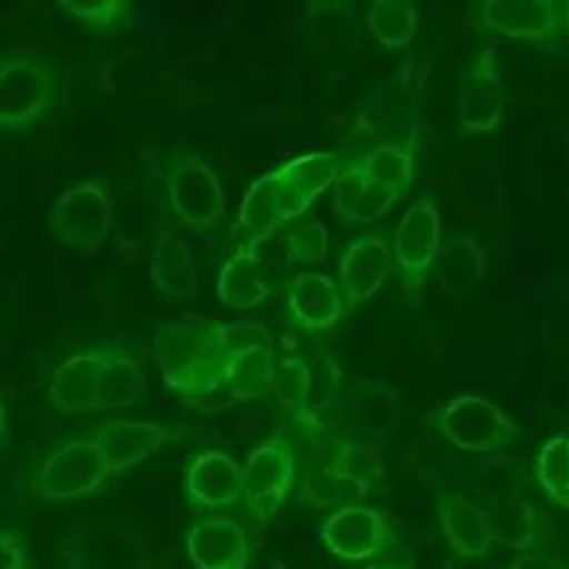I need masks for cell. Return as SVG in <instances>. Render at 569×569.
<instances>
[{"instance_id": "6da1fadb", "label": "cell", "mask_w": 569, "mask_h": 569, "mask_svg": "<svg viewBox=\"0 0 569 569\" xmlns=\"http://www.w3.org/2000/svg\"><path fill=\"white\" fill-rule=\"evenodd\" d=\"M151 358L164 385L180 396L202 398L222 389L227 349L222 322L184 318L153 331Z\"/></svg>"}, {"instance_id": "7a4b0ae2", "label": "cell", "mask_w": 569, "mask_h": 569, "mask_svg": "<svg viewBox=\"0 0 569 569\" xmlns=\"http://www.w3.org/2000/svg\"><path fill=\"white\" fill-rule=\"evenodd\" d=\"M320 453L309 462L298 487V502L311 509H342L362 505L373 487L376 451L316 436Z\"/></svg>"}, {"instance_id": "3957f363", "label": "cell", "mask_w": 569, "mask_h": 569, "mask_svg": "<svg viewBox=\"0 0 569 569\" xmlns=\"http://www.w3.org/2000/svg\"><path fill=\"white\" fill-rule=\"evenodd\" d=\"M400 418L402 400L389 385L356 376L340 385L322 433L376 451L396 431Z\"/></svg>"}, {"instance_id": "277c9868", "label": "cell", "mask_w": 569, "mask_h": 569, "mask_svg": "<svg viewBox=\"0 0 569 569\" xmlns=\"http://www.w3.org/2000/svg\"><path fill=\"white\" fill-rule=\"evenodd\" d=\"M62 96L56 62L36 53L0 58V136H16L38 124Z\"/></svg>"}, {"instance_id": "5b68a950", "label": "cell", "mask_w": 569, "mask_h": 569, "mask_svg": "<svg viewBox=\"0 0 569 569\" xmlns=\"http://www.w3.org/2000/svg\"><path fill=\"white\" fill-rule=\"evenodd\" d=\"M160 187L173 218L196 233L213 231L224 218L227 196L216 171L189 149L171 151L162 169Z\"/></svg>"}, {"instance_id": "8992f818", "label": "cell", "mask_w": 569, "mask_h": 569, "mask_svg": "<svg viewBox=\"0 0 569 569\" xmlns=\"http://www.w3.org/2000/svg\"><path fill=\"white\" fill-rule=\"evenodd\" d=\"M433 431L460 451L493 453L509 447L520 427L491 400L465 393L433 413Z\"/></svg>"}, {"instance_id": "52a82bcc", "label": "cell", "mask_w": 569, "mask_h": 569, "mask_svg": "<svg viewBox=\"0 0 569 569\" xmlns=\"http://www.w3.org/2000/svg\"><path fill=\"white\" fill-rule=\"evenodd\" d=\"M227 365L222 389L236 400H258L271 393L276 356L269 329L256 320L222 322Z\"/></svg>"}, {"instance_id": "ba28073f", "label": "cell", "mask_w": 569, "mask_h": 569, "mask_svg": "<svg viewBox=\"0 0 569 569\" xmlns=\"http://www.w3.org/2000/svg\"><path fill=\"white\" fill-rule=\"evenodd\" d=\"M111 476L93 438H69L40 465L33 489L42 500L69 502L96 493Z\"/></svg>"}, {"instance_id": "9c48e42d", "label": "cell", "mask_w": 569, "mask_h": 569, "mask_svg": "<svg viewBox=\"0 0 569 569\" xmlns=\"http://www.w3.org/2000/svg\"><path fill=\"white\" fill-rule=\"evenodd\" d=\"M296 476V451L282 438H269L249 453L240 467L242 502L256 525H267L276 518Z\"/></svg>"}, {"instance_id": "30bf717a", "label": "cell", "mask_w": 569, "mask_h": 569, "mask_svg": "<svg viewBox=\"0 0 569 569\" xmlns=\"http://www.w3.org/2000/svg\"><path fill=\"white\" fill-rule=\"evenodd\" d=\"M49 224L62 244L80 253H96L113 224V204L107 189L96 180L67 187L51 204Z\"/></svg>"}, {"instance_id": "8fae6325", "label": "cell", "mask_w": 569, "mask_h": 569, "mask_svg": "<svg viewBox=\"0 0 569 569\" xmlns=\"http://www.w3.org/2000/svg\"><path fill=\"white\" fill-rule=\"evenodd\" d=\"M440 211L429 196H418L409 202L393 233V264L398 282L405 289L418 291L425 284L440 249Z\"/></svg>"}, {"instance_id": "7c38bea8", "label": "cell", "mask_w": 569, "mask_h": 569, "mask_svg": "<svg viewBox=\"0 0 569 569\" xmlns=\"http://www.w3.org/2000/svg\"><path fill=\"white\" fill-rule=\"evenodd\" d=\"M325 547L342 560L362 562L382 556L391 545V527L382 511L353 505L331 511L318 527Z\"/></svg>"}, {"instance_id": "4fadbf2b", "label": "cell", "mask_w": 569, "mask_h": 569, "mask_svg": "<svg viewBox=\"0 0 569 569\" xmlns=\"http://www.w3.org/2000/svg\"><path fill=\"white\" fill-rule=\"evenodd\" d=\"M187 431L189 427L176 422L104 420L91 438L100 447L111 476H116L138 467L162 447L180 440Z\"/></svg>"}, {"instance_id": "5bb4252c", "label": "cell", "mask_w": 569, "mask_h": 569, "mask_svg": "<svg viewBox=\"0 0 569 569\" xmlns=\"http://www.w3.org/2000/svg\"><path fill=\"white\" fill-rule=\"evenodd\" d=\"M62 547L64 569H151L147 545L124 529H84Z\"/></svg>"}, {"instance_id": "9a60e30c", "label": "cell", "mask_w": 569, "mask_h": 569, "mask_svg": "<svg viewBox=\"0 0 569 569\" xmlns=\"http://www.w3.org/2000/svg\"><path fill=\"white\" fill-rule=\"evenodd\" d=\"M104 347H89L67 356L51 373L49 402L58 413L80 416L100 411Z\"/></svg>"}, {"instance_id": "2e32d148", "label": "cell", "mask_w": 569, "mask_h": 569, "mask_svg": "<svg viewBox=\"0 0 569 569\" xmlns=\"http://www.w3.org/2000/svg\"><path fill=\"white\" fill-rule=\"evenodd\" d=\"M505 107V87L493 49H482L469 64L460 87L458 122L471 133L493 131Z\"/></svg>"}, {"instance_id": "e0dca14e", "label": "cell", "mask_w": 569, "mask_h": 569, "mask_svg": "<svg viewBox=\"0 0 569 569\" xmlns=\"http://www.w3.org/2000/svg\"><path fill=\"white\" fill-rule=\"evenodd\" d=\"M307 209L309 202L300 198L276 169L260 176L247 189L240 202L238 222L249 238H264L273 236L282 224L300 218Z\"/></svg>"}, {"instance_id": "ac0fdd59", "label": "cell", "mask_w": 569, "mask_h": 569, "mask_svg": "<svg viewBox=\"0 0 569 569\" xmlns=\"http://www.w3.org/2000/svg\"><path fill=\"white\" fill-rule=\"evenodd\" d=\"M182 491L196 511L229 509L242 500L240 465L224 451H202L191 458L182 478Z\"/></svg>"}, {"instance_id": "d6986e66", "label": "cell", "mask_w": 569, "mask_h": 569, "mask_svg": "<svg viewBox=\"0 0 569 569\" xmlns=\"http://www.w3.org/2000/svg\"><path fill=\"white\" fill-rule=\"evenodd\" d=\"M393 269V253L382 236L356 238L345 249L338 267V289L345 307H358L373 298Z\"/></svg>"}, {"instance_id": "ffe728a7", "label": "cell", "mask_w": 569, "mask_h": 569, "mask_svg": "<svg viewBox=\"0 0 569 569\" xmlns=\"http://www.w3.org/2000/svg\"><path fill=\"white\" fill-rule=\"evenodd\" d=\"M184 547L196 569H247L251 562L247 529L229 516H211L191 525Z\"/></svg>"}, {"instance_id": "44dd1931", "label": "cell", "mask_w": 569, "mask_h": 569, "mask_svg": "<svg viewBox=\"0 0 569 569\" xmlns=\"http://www.w3.org/2000/svg\"><path fill=\"white\" fill-rule=\"evenodd\" d=\"M436 507L442 536L453 553L462 558H482L491 551L493 531L482 505L460 491H442Z\"/></svg>"}, {"instance_id": "7402d4cb", "label": "cell", "mask_w": 569, "mask_h": 569, "mask_svg": "<svg viewBox=\"0 0 569 569\" xmlns=\"http://www.w3.org/2000/svg\"><path fill=\"white\" fill-rule=\"evenodd\" d=\"M565 18V4L551 0H489L480 9V24L487 31L538 40L551 36Z\"/></svg>"}, {"instance_id": "603a6c76", "label": "cell", "mask_w": 569, "mask_h": 569, "mask_svg": "<svg viewBox=\"0 0 569 569\" xmlns=\"http://www.w3.org/2000/svg\"><path fill=\"white\" fill-rule=\"evenodd\" d=\"M149 278L169 302L193 298L198 291L196 256L171 227H158L156 231L149 260Z\"/></svg>"}, {"instance_id": "cb8c5ba5", "label": "cell", "mask_w": 569, "mask_h": 569, "mask_svg": "<svg viewBox=\"0 0 569 569\" xmlns=\"http://www.w3.org/2000/svg\"><path fill=\"white\" fill-rule=\"evenodd\" d=\"M362 18L349 2L320 0L305 7V42L316 56H340L358 47Z\"/></svg>"}, {"instance_id": "d4e9b609", "label": "cell", "mask_w": 569, "mask_h": 569, "mask_svg": "<svg viewBox=\"0 0 569 569\" xmlns=\"http://www.w3.org/2000/svg\"><path fill=\"white\" fill-rule=\"evenodd\" d=\"M287 307L291 320L309 331H325L338 325L345 313V302L336 280L327 273H296L287 287Z\"/></svg>"}, {"instance_id": "484cf974", "label": "cell", "mask_w": 569, "mask_h": 569, "mask_svg": "<svg viewBox=\"0 0 569 569\" xmlns=\"http://www.w3.org/2000/svg\"><path fill=\"white\" fill-rule=\"evenodd\" d=\"M396 84L382 87L378 100L369 104L367 127L385 138L389 144H400L411 153L418 147V107L416 93L409 89V73H400L393 80Z\"/></svg>"}, {"instance_id": "4316f807", "label": "cell", "mask_w": 569, "mask_h": 569, "mask_svg": "<svg viewBox=\"0 0 569 569\" xmlns=\"http://www.w3.org/2000/svg\"><path fill=\"white\" fill-rule=\"evenodd\" d=\"M396 200L393 193L373 182L356 162H349L331 187V209L347 224H369L382 218Z\"/></svg>"}, {"instance_id": "83f0119b", "label": "cell", "mask_w": 569, "mask_h": 569, "mask_svg": "<svg viewBox=\"0 0 569 569\" xmlns=\"http://www.w3.org/2000/svg\"><path fill=\"white\" fill-rule=\"evenodd\" d=\"M487 271V251L467 233H451L440 242L436 256V278L445 296L458 298L471 291Z\"/></svg>"}, {"instance_id": "f1b7e54d", "label": "cell", "mask_w": 569, "mask_h": 569, "mask_svg": "<svg viewBox=\"0 0 569 569\" xmlns=\"http://www.w3.org/2000/svg\"><path fill=\"white\" fill-rule=\"evenodd\" d=\"M271 291L273 280L244 247L231 253L218 271L216 296L227 309H256L271 296Z\"/></svg>"}, {"instance_id": "f546056e", "label": "cell", "mask_w": 569, "mask_h": 569, "mask_svg": "<svg viewBox=\"0 0 569 569\" xmlns=\"http://www.w3.org/2000/svg\"><path fill=\"white\" fill-rule=\"evenodd\" d=\"M309 391H311V378H309V362L302 356H284L276 362L271 396L278 400V405L284 409V413L291 416L298 431L316 438L320 433L311 409H309Z\"/></svg>"}, {"instance_id": "4dcf8cb0", "label": "cell", "mask_w": 569, "mask_h": 569, "mask_svg": "<svg viewBox=\"0 0 569 569\" xmlns=\"http://www.w3.org/2000/svg\"><path fill=\"white\" fill-rule=\"evenodd\" d=\"M147 380L138 360L120 347H104V367L100 382V411H120L133 407L144 393Z\"/></svg>"}, {"instance_id": "1f68e13d", "label": "cell", "mask_w": 569, "mask_h": 569, "mask_svg": "<svg viewBox=\"0 0 569 569\" xmlns=\"http://www.w3.org/2000/svg\"><path fill=\"white\" fill-rule=\"evenodd\" d=\"M349 167L338 151H311L287 160L278 171L284 182L309 204L333 187L338 176Z\"/></svg>"}, {"instance_id": "d6a6232c", "label": "cell", "mask_w": 569, "mask_h": 569, "mask_svg": "<svg viewBox=\"0 0 569 569\" xmlns=\"http://www.w3.org/2000/svg\"><path fill=\"white\" fill-rule=\"evenodd\" d=\"M362 20L378 44L385 49H405L416 36L420 13L407 0H373L367 4Z\"/></svg>"}, {"instance_id": "836d02e7", "label": "cell", "mask_w": 569, "mask_h": 569, "mask_svg": "<svg viewBox=\"0 0 569 569\" xmlns=\"http://www.w3.org/2000/svg\"><path fill=\"white\" fill-rule=\"evenodd\" d=\"M533 476L549 502L569 511V433H556L538 449Z\"/></svg>"}, {"instance_id": "e575fe53", "label": "cell", "mask_w": 569, "mask_h": 569, "mask_svg": "<svg viewBox=\"0 0 569 569\" xmlns=\"http://www.w3.org/2000/svg\"><path fill=\"white\" fill-rule=\"evenodd\" d=\"M373 182L400 198L413 176V153L400 144L380 142L353 160Z\"/></svg>"}, {"instance_id": "d590c367", "label": "cell", "mask_w": 569, "mask_h": 569, "mask_svg": "<svg viewBox=\"0 0 569 569\" xmlns=\"http://www.w3.org/2000/svg\"><path fill=\"white\" fill-rule=\"evenodd\" d=\"M58 9L96 36H113L133 22V4L124 0L58 2Z\"/></svg>"}, {"instance_id": "8d00e7d4", "label": "cell", "mask_w": 569, "mask_h": 569, "mask_svg": "<svg viewBox=\"0 0 569 569\" xmlns=\"http://www.w3.org/2000/svg\"><path fill=\"white\" fill-rule=\"evenodd\" d=\"M282 240L293 264H318L329 249V231L318 220H307L291 231H282Z\"/></svg>"}, {"instance_id": "74e56055", "label": "cell", "mask_w": 569, "mask_h": 569, "mask_svg": "<svg viewBox=\"0 0 569 569\" xmlns=\"http://www.w3.org/2000/svg\"><path fill=\"white\" fill-rule=\"evenodd\" d=\"M507 569H569V562L542 549H520Z\"/></svg>"}, {"instance_id": "f35d334b", "label": "cell", "mask_w": 569, "mask_h": 569, "mask_svg": "<svg viewBox=\"0 0 569 569\" xmlns=\"http://www.w3.org/2000/svg\"><path fill=\"white\" fill-rule=\"evenodd\" d=\"M27 545L11 531H0V569H24Z\"/></svg>"}, {"instance_id": "ab89813d", "label": "cell", "mask_w": 569, "mask_h": 569, "mask_svg": "<svg viewBox=\"0 0 569 569\" xmlns=\"http://www.w3.org/2000/svg\"><path fill=\"white\" fill-rule=\"evenodd\" d=\"M365 569H411L409 565H367Z\"/></svg>"}, {"instance_id": "60d3db41", "label": "cell", "mask_w": 569, "mask_h": 569, "mask_svg": "<svg viewBox=\"0 0 569 569\" xmlns=\"http://www.w3.org/2000/svg\"><path fill=\"white\" fill-rule=\"evenodd\" d=\"M562 22L569 24V2H565V18H562Z\"/></svg>"}, {"instance_id": "b9f144b4", "label": "cell", "mask_w": 569, "mask_h": 569, "mask_svg": "<svg viewBox=\"0 0 569 569\" xmlns=\"http://www.w3.org/2000/svg\"><path fill=\"white\" fill-rule=\"evenodd\" d=\"M4 429V411H2V407H0V431Z\"/></svg>"}]
</instances>
